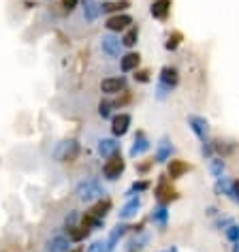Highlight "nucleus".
<instances>
[{
  "instance_id": "obj_27",
  "label": "nucleus",
  "mask_w": 239,
  "mask_h": 252,
  "mask_svg": "<svg viewBox=\"0 0 239 252\" xmlns=\"http://www.w3.org/2000/svg\"><path fill=\"white\" fill-rule=\"evenodd\" d=\"M66 237L71 239V244H81V242H86V239L90 237V229H86V226H81V224L68 226V229H66Z\"/></svg>"
},
{
  "instance_id": "obj_44",
  "label": "nucleus",
  "mask_w": 239,
  "mask_h": 252,
  "mask_svg": "<svg viewBox=\"0 0 239 252\" xmlns=\"http://www.w3.org/2000/svg\"><path fill=\"white\" fill-rule=\"evenodd\" d=\"M205 214H207V216H209V218H218V216H220L218 207H213V205H209V207H207V210H205Z\"/></svg>"
},
{
  "instance_id": "obj_36",
  "label": "nucleus",
  "mask_w": 239,
  "mask_h": 252,
  "mask_svg": "<svg viewBox=\"0 0 239 252\" xmlns=\"http://www.w3.org/2000/svg\"><path fill=\"white\" fill-rule=\"evenodd\" d=\"M133 77L137 84H149V81H152V73H149V68H137Z\"/></svg>"
},
{
  "instance_id": "obj_49",
  "label": "nucleus",
  "mask_w": 239,
  "mask_h": 252,
  "mask_svg": "<svg viewBox=\"0 0 239 252\" xmlns=\"http://www.w3.org/2000/svg\"><path fill=\"white\" fill-rule=\"evenodd\" d=\"M160 252H167V250H160Z\"/></svg>"
},
{
  "instance_id": "obj_31",
  "label": "nucleus",
  "mask_w": 239,
  "mask_h": 252,
  "mask_svg": "<svg viewBox=\"0 0 239 252\" xmlns=\"http://www.w3.org/2000/svg\"><path fill=\"white\" fill-rule=\"evenodd\" d=\"M224 171H226V162L224 158H220V156H213V158H209V173L211 178H224Z\"/></svg>"
},
{
  "instance_id": "obj_39",
  "label": "nucleus",
  "mask_w": 239,
  "mask_h": 252,
  "mask_svg": "<svg viewBox=\"0 0 239 252\" xmlns=\"http://www.w3.org/2000/svg\"><path fill=\"white\" fill-rule=\"evenodd\" d=\"M201 156L203 158H213V148H211V139L209 141H205V143H201Z\"/></svg>"
},
{
  "instance_id": "obj_25",
  "label": "nucleus",
  "mask_w": 239,
  "mask_h": 252,
  "mask_svg": "<svg viewBox=\"0 0 239 252\" xmlns=\"http://www.w3.org/2000/svg\"><path fill=\"white\" fill-rule=\"evenodd\" d=\"M148 244H149V233H146V231H143V233H135V235L126 242L124 250H126V252H141Z\"/></svg>"
},
{
  "instance_id": "obj_14",
  "label": "nucleus",
  "mask_w": 239,
  "mask_h": 252,
  "mask_svg": "<svg viewBox=\"0 0 239 252\" xmlns=\"http://www.w3.org/2000/svg\"><path fill=\"white\" fill-rule=\"evenodd\" d=\"M171 7H173V0H154L149 4V15L158 22H167L169 15H171Z\"/></svg>"
},
{
  "instance_id": "obj_13",
  "label": "nucleus",
  "mask_w": 239,
  "mask_h": 252,
  "mask_svg": "<svg viewBox=\"0 0 239 252\" xmlns=\"http://www.w3.org/2000/svg\"><path fill=\"white\" fill-rule=\"evenodd\" d=\"M141 205H143V201H141L139 194H137V197H133V199H126V203H124L122 210L118 212V220L126 222V220H130V218H137V214H139Z\"/></svg>"
},
{
  "instance_id": "obj_5",
  "label": "nucleus",
  "mask_w": 239,
  "mask_h": 252,
  "mask_svg": "<svg viewBox=\"0 0 239 252\" xmlns=\"http://www.w3.org/2000/svg\"><path fill=\"white\" fill-rule=\"evenodd\" d=\"M124 171H126V160L122 158V154H113L103 165V178L107 182H118Z\"/></svg>"
},
{
  "instance_id": "obj_47",
  "label": "nucleus",
  "mask_w": 239,
  "mask_h": 252,
  "mask_svg": "<svg viewBox=\"0 0 239 252\" xmlns=\"http://www.w3.org/2000/svg\"><path fill=\"white\" fill-rule=\"evenodd\" d=\"M231 252H239V242H235V244H233V248H231Z\"/></svg>"
},
{
  "instance_id": "obj_22",
  "label": "nucleus",
  "mask_w": 239,
  "mask_h": 252,
  "mask_svg": "<svg viewBox=\"0 0 239 252\" xmlns=\"http://www.w3.org/2000/svg\"><path fill=\"white\" fill-rule=\"evenodd\" d=\"M213 192L218 194V197H224L235 203V192H233V180L229 178H220L213 182Z\"/></svg>"
},
{
  "instance_id": "obj_45",
  "label": "nucleus",
  "mask_w": 239,
  "mask_h": 252,
  "mask_svg": "<svg viewBox=\"0 0 239 252\" xmlns=\"http://www.w3.org/2000/svg\"><path fill=\"white\" fill-rule=\"evenodd\" d=\"M233 192H235V203H239V178L233 180Z\"/></svg>"
},
{
  "instance_id": "obj_16",
  "label": "nucleus",
  "mask_w": 239,
  "mask_h": 252,
  "mask_svg": "<svg viewBox=\"0 0 239 252\" xmlns=\"http://www.w3.org/2000/svg\"><path fill=\"white\" fill-rule=\"evenodd\" d=\"M96 150H98V156L100 158H111L113 154H120V139L116 137H105L96 143Z\"/></svg>"
},
{
  "instance_id": "obj_18",
  "label": "nucleus",
  "mask_w": 239,
  "mask_h": 252,
  "mask_svg": "<svg viewBox=\"0 0 239 252\" xmlns=\"http://www.w3.org/2000/svg\"><path fill=\"white\" fill-rule=\"evenodd\" d=\"M128 231H130V229H128V224H126V222H122V220H118V224L113 226V229L109 231V235H107V248H109V252H113V250L118 248L120 239L126 235Z\"/></svg>"
},
{
  "instance_id": "obj_1",
  "label": "nucleus",
  "mask_w": 239,
  "mask_h": 252,
  "mask_svg": "<svg viewBox=\"0 0 239 252\" xmlns=\"http://www.w3.org/2000/svg\"><path fill=\"white\" fill-rule=\"evenodd\" d=\"M181 81V75L178 71V66H171V64H165L160 68L158 73V86H156V98L158 100H165L169 94H171V90H175V88L179 86Z\"/></svg>"
},
{
  "instance_id": "obj_38",
  "label": "nucleus",
  "mask_w": 239,
  "mask_h": 252,
  "mask_svg": "<svg viewBox=\"0 0 239 252\" xmlns=\"http://www.w3.org/2000/svg\"><path fill=\"white\" fill-rule=\"evenodd\" d=\"M86 252H109V248H107V239H96V242H92L88 246Z\"/></svg>"
},
{
  "instance_id": "obj_26",
  "label": "nucleus",
  "mask_w": 239,
  "mask_h": 252,
  "mask_svg": "<svg viewBox=\"0 0 239 252\" xmlns=\"http://www.w3.org/2000/svg\"><path fill=\"white\" fill-rule=\"evenodd\" d=\"M111 207H113V201L109 197H103V199H98V201H94V205L90 207V214H94V216H98V218H107V214L111 212Z\"/></svg>"
},
{
  "instance_id": "obj_4",
  "label": "nucleus",
  "mask_w": 239,
  "mask_h": 252,
  "mask_svg": "<svg viewBox=\"0 0 239 252\" xmlns=\"http://www.w3.org/2000/svg\"><path fill=\"white\" fill-rule=\"evenodd\" d=\"M154 199H156V203L158 205H171L175 203V201L179 199V190L178 188H173L171 184V180L167 178V175H160V180H158V184H156L154 188Z\"/></svg>"
},
{
  "instance_id": "obj_12",
  "label": "nucleus",
  "mask_w": 239,
  "mask_h": 252,
  "mask_svg": "<svg viewBox=\"0 0 239 252\" xmlns=\"http://www.w3.org/2000/svg\"><path fill=\"white\" fill-rule=\"evenodd\" d=\"M149 148H152V143H149L148 135L143 133V130H137L135 139H133V146H130V150H128V156L130 158H139V156L146 154Z\"/></svg>"
},
{
  "instance_id": "obj_35",
  "label": "nucleus",
  "mask_w": 239,
  "mask_h": 252,
  "mask_svg": "<svg viewBox=\"0 0 239 252\" xmlns=\"http://www.w3.org/2000/svg\"><path fill=\"white\" fill-rule=\"evenodd\" d=\"M130 100H133V94H130L128 90H124V92H120V96L116 100H111L113 103V109H122L124 105H128Z\"/></svg>"
},
{
  "instance_id": "obj_24",
  "label": "nucleus",
  "mask_w": 239,
  "mask_h": 252,
  "mask_svg": "<svg viewBox=\"0 0 239 252\" xmlns=\"http://www.w3.org/2000/svg\"><path fill=\"white\" fill-rule=\"evenodd\" d=\"M45 250L47 252H68L71 250V239L66 235H54L52 239L45 242Z\"/></svg>"
},
{
  "instance_id": "obj_17",
  "label": "nucleus",
  "mask_w": 239,
  "mask_h": 252,
  "mask_svg": "<svg viewBox=\"0 0 239 252\" xmlns=\"http://www.w3.org/2000/svg\"><path fill=\"white\" fill-rule=\"evenodd\" d=\"M133 7L130 0H105L100 2V13L103 15H116V13H126V9Z\"/></svg>"
},
{
  "instance_id": "obj_19",
  "label": "nucleus",
  "mask_w": 239,
  "mask_h": 252,
  "mask_svg": "<svg viewBox=\"0 0 239 252\" xmlns=\"http://www.w3.org/2000/svg\"><path fill=\"white\" fill-rule=\"evenodd\" d=\"M169 216H171V214H169L167 205H156V207H152V212H149V222L154 226H158L160 231H165L169 224Z\"/></svg>"
},
{
  "instance_id": "obj_6",
  "label": "nucleus",
  "mask_w": 239,
  "mask_h": 252,
  "mask_svg": "<svg viewBox=\"0 0 239 252\" xmlns=\"http://www.w3.org/2000/svg\"><path fill=\"white\" fill-rule=\"evenodd\" d=\"M100 49H103V54L105 56H109V58H122V39H120L118 34H103L100 36Z\"/></svg>"
},
{
  "instance_id": "obj_29",
  "label": "nucleus",
  "mask_w": 239,
  "mask_h": 252,
  "mask_svg": "<svg viewBox=\"0 0 239 252\" xmlns=\"http://www.w3.org/2000/svg\"><path fill=\"white\" fill-rule=\"evenodd\" d=\"M139 34H141V28L137 26V24H133V26L126 28L122 32V45L128 47V49H133L137 45V41H139Z\"/></svg>"
},
{
  "instance_id": "obj_42",
  "label": "nucleus",
  "mask_w": 239,
  "mask_h": 252,
  "mask_svg": "<svg viewBox=\"0 0 239 252\" xmlns=\"http://www.w3.org/2000/svg\"><path fill=\"white\" fill-rule=\"evenodd\" d=\"M77 220H79L77 212H68L66 218H64V226H66V229H68V226H75V224H77Z\"/></svg>"
},
{
  "instance_id": "obj_37",
  "label": "nucleus",
  "mask_w": 239,
  "mask_h": 252,
  "mask_svg": "<svg viewBox=\"0 0 239 252\" xmlns=\"http://www.w3.org/2000/svg\"><path fill=\"white\" fill-rule=\"evenodd\" d=\"M154 165H156V162H154V158H149V160H143V162H137V173H139V175H148L149 171H152V169H154Z\"/></svg>"
},
{
  "instance_id": "obj_48",
  "label": "nucleus",
  "mask_w": 239,
  "mask_h": 252,
  "mask_svg": "<svg viewBox=\"0 0 239 252\" xmlns=\"http://www.w3.org/2000/svg\"><path fill=\"white\" fill-rule=\"evenodd\" d=\"M167 252H178V248H175V246H171V248H169Z\"/></svg>"
},
{
  "instance_id": "obj_28",
  "label": "nucleus",
  "mask_w": 239,
  "mask_h": 252,
  "mask_svg": "<svg viewBox=\"0 0 239 252\" xmlns=\"http://www.w3.org/2000/svg\"><path fill=\"white\" fill-rule=\"evenodd\" d=\"M149 188H152V182L149 180H135L133 184H130V188L126 192H124V199H133V197H137V194H143V192H148Z\"/></svg>"
},
{
  "instance_id": "obj_20",
  "label": "nucleus",
  "mask_w": 239,
  "mask_h": 252,
  "mask_svg": "<svg viewBox=\"0 0 239 252\" xmlns=\"http://www.w3.org/2000/svg\"><path fill=\"white\" fill-rule=\"evenodd\" d=\"M141 64V54L139 52H128V54H122L120 58V71L122 73H135Z\"/></svg>"
},
{
  "instance_id": "obj_15",
  "label": "nucleus",
  "mask_w": 239,
  "mask_h": 252,
  "mask_svg": "<svg viewBox=\"0 0 239 252\" xmlns=\"http://www.w3.org/2000/svg\"><path fill=\"white\" fill-rule=\"evenodd\" d=\"M190 165H188L186 160H181V158H171L167 162V178L169 180H179V178H184V175L190 171Z\"/></svg>"
},
{
  "instance_id": "obj_11",
  "label": "nucleus",
  "mask_w": 239,
  "mask_h": 252,
  "mask_svg": "<svg viewBox=\"0 0 239 252\" xmlns=\"http://www.w3.org/2000/svg\"><path fill=\"white\" fill-rule=\"evenodd\" d=\"M128 90V81L124 75H120V77H107L100 81V92L103 94H109V96H116V94Z\"/></svg>"
},
{
  "instance_id": "obj_30",
  "label": "nucleus",
  "mask_w": 239,
  "mask_h": 252,
  "mask_svg": "<svg viewBox=\"0 0 239 252\" xmlns=\"http://www.w3.org/2000/svg\"><path fill=\"white\" fill-rule=\"evenodd\" d=\"M81 226H86V229H90V231H100V229H105V220L94 216L90 212H86L84 216H81Z\"/></svg>"
},
{
  "instance_id": "obj_43",
  "label": "nucleus",
  "mask_w": 239,
  "mask_h": 252,
  "mask_svg": "<svg viewBox=\"0 0 239 252\" xmlns=\"http://www.w3.org/2000/svg\"><path fill=\"white\" fill-rule=\"evenodd\" d=\"M128 229H130V233H143V231H146V220H139V222L130 224Z\"/></svg>"
},
{
  "instance_id": "obj_3",
  "label": "nucleus",
  "mask_w": 239,
  "mask_h": 252,
  "mask_svg": "<svg viewBox=\"0 0 239 252\" xmlns=\"http://www.w3.org/2000/svg\"><path fill=\"white\" fill-rule=\"evenodd\" d=\"M81 154V143L77 139H62L56 143V148L52 150V158L60 165H66V162H75Z\"/></svg>"
},
{
  "instance_id": "obj_33",
  "label": "nucleus",
  "mask_w": 239,
  "mask_h": 252,
  "mask_svg": "<svg viewBox=\"0 0 239 252\" xmlns=\"http://www.w3.org/2000/svg\"><path fill=\"white\" fill-rule=\"evenodd\" d=\"M111 113H113V103L111 100H100L98 103V116L103 120H111L113 118Z\"/></svg>"
},
{
  "instance_id": "obj_23",
  "label": "nucleus",
  "mask_w": 239,
  "mask_h": 252,
  "mask_svg": "<svg viewBox=\"0 0 239 252\" xmlns=\"http://www.w3.org/2000/svg\"><path fill=\"white\" fill-rule=\"evenodd\" d=\"M81 15H84V20L86 24H92V22H96L100 15V4L98 2H94V0H84L81 2Z\"/></svg>"
},
{
  "instance_id": "obj_32",
  "label": "nucleus",
  "mask_w": 239,
  "mask_h": 252,
  "mask_svg": "<svg viewBox=\"0 0 239 252\" xmlns=\"http://www.w3.org/2000/svg\"><path fill=\"white\" fill-rule=\"evenodd\" d=\"M181 43H184V34H181L179 30H173V32L167 36V41H165V49L167 52H178Z\"/></svg>"
},
{
  "instance_id": "obj_41",
  "label": "nucleus",
  "mask_w": 239,
  "mask_h": 252,
  "mask_svg": "<svg viewBox=\"0 0 239 252\" xmlns=\"http://www.w3.org/2000/svg\"><path fill=\"white\" fill-rule=\"evenodd\" d=\"M81 4V0H62V9L66 11V13H71V11H75Z\"/></svg>"
},
{
  "instance_id": "obj_40",
  "label": "nucleus",
  "mask_w": 239,
  "mask_h": 252,
  "mask_svg": "<svg viewBox=\"0 0 239 252\" xmlns=\"http://www.w3.org/2000/svg\"><path fill=\"white\" fill-rule=\"evenodd\" d=\"M231 222H235V220H233V218H222V216H218V218H216V222H213V226H216L218 231H224Z\"/></svg>"
},
{
  "instance_id": "obj_7",
  "label": "nucleus",
  "mask_w": 239,
  "mask_h": 252,
  "mask_svg": "<svg viewBox=\"0 0 239 252\" xmlns=\"http://www.w3.org/2000/svg\"><path fill=\"white\" fill-rule=\"evenodd\" d=\"M188 126H190V130H192L194 137H197L201 143L209 141V122H207L203 116L190 113V116H188Z\"/></svg>"
},
{
  "instance_id": "obj_10",
  "label": "nucleus",
  "mask_w": 239,
  "mask_h": 252,
  "mask_svg": "<svg viewBox=\"0 0 239 252\" xmlns=\"http://www.w3.org/2000/svg\"><path fill=\"white\" fill-rule=\"evenodd\" d=\"M175 154V148H173V141L169 137H162V139L156 143V150H154V162L156 165H167L171 160V156Z\"/></svg>"
},
{
  "instance_id": "obj_9",
  "label": "nucleus",
  "mask_w": 239,
  "mask_h": 252,
  "mask_svg": "<svg viewBox=\"0 0 239 252\" xmlns=\"http://www.w3.org/2000/svg\"><path fill=\"white\" fill-rule=\"evenodd\" d=\"M135 24V20L130 17L128 13H116V15H109L105 22V28L109 30V32H124L126 28H130Z\"/></svg>"
},
{
  "instance_id": "obj_46",
  "label": "nucleus",
  "mask_w": 239,
  "mask_h": 252,
  "mask_svg": "<svg viewBox=\"0 0 239 252\" xmlns=\"http://www.w3.org/2000/svg\"><path fill=\"white\" fill-rule=\"evenodd\" d=\"M68 252H86V250H84V246H75V248H71Z\"/></svg>"
},
{
  "instance_id": "obj_2",
  "label": "nucleus",
  "mask_w": 239,
  "mask_h": 252,
  "mask_svg": "<svg viewBox=\"0 0 239 252\" xmlns=\"http://www.w3.org/2000/svg\"><path fill=\"white\" fill-rule=\"evenodd\" d=\"M107 194L103 182L96 180V178H88V180H81L77 186H75V197H77L81 203H94V201L103 199Z\"/></svg>"
},
{
  "instance_id": "obj_34",
  "label": "nucleus",
  "mask_w": 239,
  "mask_h": 252,
  "mask_svg": "<svg viewBox=\"0 0 239 252\" xmlns=\"http://www.w3.org/2000/svg\"><path fill=\"white\" fill-rule=\"evenodd\" d=\"M224 237L229 239L231 244L239 242V224H237V222H231V224L224 229Z\"/></svg>"
},
{
  "instance_id": "obj_21",
  "label": "nucleus",
  "mask_w": 239,
  "mask_h": 252,
  "mask_svg": "<svg viewBox=\"0 0 239 252\" xmlns=\"http://www.w3.org/2000/svg\"><path fill=\"white\" fill-rule=\"evenodd\" d=\"M211 148H213V156H220V158H226V156H231L233 152L237 150V143L235 141H226V139H211Z\"/></svg>"
},
{
  "instance_id": "obj_8",
  "label": "nucleus",
  "mask_w": 239,
  "mask_h": 252,
  "mask_svg": "<svg viewBox=\"0 0 239 252\" xmlns=\"http://www.w3.org/2000/svg\"><path fill=\"white\" fill-rule=\"evenodd\" d=\"M130 124H133V116H130V113H126V111L116 113V116L111 118V135L116 137V139H122L130 130Z\"/></svg>"
}]
</instances>
